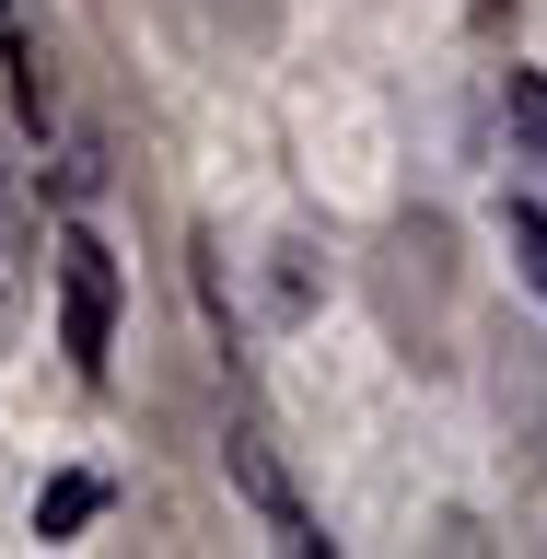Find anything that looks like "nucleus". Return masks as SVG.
I'll return each mask as SVG.
<instances>
[{"instance_id":"f257e3e1","label":"nucleus","mask_w":547,"mask_h":559,"mask_svg":"<svg viewBox=\"0 0 547 559\" xmlns=\"http://www.w3.org/2000/svg\"><path fill=\"white\" fill-rule=\"evenodd\" d=\"M117 257H105V234H82L70 222L59 234V349H70V373H105L117 361Z\"/></svg>"},{"instance_id":"20e7f679","label":"nucleus","mask_w":547,"mask_h":559,"mask_svg":"<svg viewBox=\"0 0 547 559\" xmlns=\"http://www.w3.org/2000/svg\"><path fill=\"white\" fill-rule=\"evenodd\" d=\"M94 513H105V489L94 478H59L47 501H35V536H70V524H94Z\"/></svg>"},{"instance_id":"39448f33","label":"nucleus","mask_w":547,"mask_h":559,"mask_svg":"<svg viewBox=\"0 0 547 559\" xmlns=\"http://www.w3.org/2000/svg\"><path fill=\"white\" fill-rule=\"evenodd\" d=\"M501 234H513L524 280H536V292H547V210H536V199H501Z\"/></svg>"},{"instance_id":"f03ea898","label":"nucleus","mask_w":547,"mask_h":559,"mask_svg":"<svg viewBox=\"0 0 547 559\" xmlns=\"http://www.w3.org/2000/svg\"><path fill=\"white\" fill-rule=\"evenodd\" d=\"M222 466H234V489H245V501H257V524H269L280 548L326 559V524L304 513V489H292V466H280V454H269V431H234V443H222Z\"/></svg>"},{"instance_id":"7ed1b4c3","label":"nucleus","mask_w":547,"mask_h":559,"mask_svg":"<svg viewBox=\"0 0 547 559\" xmlns=\"http://www.w3.org/2000/svg\"><path fill=\"white\" fill-rule=\"evenodd\" d=\"M501 117H513V140L547 164V70H513V82H501Z\"/></svg>"}]
</instances>
